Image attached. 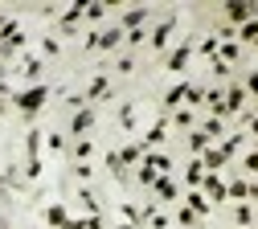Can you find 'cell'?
<instances>
[{
    "label": "cell",
    "mask_w": 258,
    "mask_h": 229,
    "mask_svg": "<svg viewBox=\"0 0 258 229\" xmlns=\"http://www.w3.org/2000/svg\"><path fill=\"white\" fill-rule=\"evenodd\" d=\"M45 94H49V86H45V82H33L29 90H21V94H17V107H21L25 115H37V111H41V103H45Z\"/></svg>",
    "instance_id": "cell-1"
},
{
    "label": "cell",
    "mask_w": 258,
    "mask_h": 229,
    "mask_svg": "<svg viewBox=\"0 0 258 229\" xmlns=\"http://www.w3.org/2000/svg\"><path fill=\"white\" fill-rule=\"evenodd\" d=\"M37 147H41V131H29V176H37L41 172V164H37Z\"/></svg>",
    "instance_id": "cell-2"
},
{
    "label": "cell",
    "mask_w": 258,
    "mask_h": 229,
    "mask_svg": "<svg viewBox=\"0 0 258 229\" xmlns=\"http://www.w3.org/2000/svg\"><path fill=\"white\" fill-rule=\"evenodd\" d=\"M201 188L209 192V201H213V205H217V201H225V184H221L217 176H205V180H201Z\"/></svg>",
    "instance_id": "cell-3"
},
{
    "label": "cell",
    "mask_w": 258,
    "mask_h": 229,
    "mask_svg": "<svg viewBox=\"0 0 258 229\" xmlns=\"http://www.w3.org/2000/svg\"><path fill=\"white\" fill-rule=\"evenodd\" d=\"M144 21H148V9H127V13H123V29H132V33H136Z\"/></svg>",
    "instance_id": "cell-4"
},
{
    "label": "cell",
    "mask_w": 258,
    "mask_h": 229,
    "mask_svg": "<svg viewBox=\"0 0 258 229\" xmlns=\"http://www.w3.org/2000/svg\"><path fill=\"white\" fill-rule=\"evenodd\" d=\"M123 41V29H107V33H99V45H94V49H115Z\"/></svg>",
    "instance_id": "cell-5"
},
{
    "label": "cell",
    "mask_w": 258,
    "mask_h": 229,
    "mask_svg": "<svg viewBox=\"0 0 258 229\" xmlns=\"http://www.w3.org/2000/svg\"><path fill=\"white\" fill-rule=\"evenodd\" d=\"M201 180H205V164H201V160H192V164H188V172H184V184L197 188Z\"/></svg>",
    "instance_id": "cell-6"
},
{
    "label": "cell",
    "mask_w": 258,
    "mask_h": 229,
    "mask_svg": "<svg viewBox=\"0 0 258 229\" xmlns=\"http://www.w3.org/2000/svg\"><path fill=\"white\" fill-rule=\"evenodd\" d=\"M172 29H176V17H168L164 25H160V29H156V37H152V45L160 49V45H164V41H168V33H172Z\"/></svg>",
    "instance_id": "cell-7"
},
{
    "label": "cell",
    "mask_w": 258,
    "mask_h": 229,
    "mask_svg": "<svg viewBox=\"0 0 258 229\" xmlns=\"http://www.w3.org/2000/svg\"><path fill=\"white\" fill-rule=\"evenodd\" d=\"M156 192L164 196V201H172V196H176V184H172V176H156Z\"/></svg>",
    "instance_id": "cell-8"
},
{
    "label": "cell",
    "mask_w": 258,
    "mask_h": 229,
    "mask_svg": "<svg viewBox=\"0 0 258 229\" xmlns=\"http://www.w3.org/2000/svg\"><path fill=\"white\" fill-rule=\"evenodd\" d=\"M225 13H230V21H242L246 25V17L254 13V5H225Z\"/></svg>",
    "instance_id": "cell-9"
},
{
    "label": "cell",
    "mask_w": 258,
    "mask_h": 229,
    "mask_svg": "<svg viewBox=\"0 0 258 229\" xmlns=\"http://www.w3.org/2000/svg\"><path fill=\"white\" fill-rule=\"evenodd\" d=\"M164 127H168V119H160L152 131H148V139H144V147H152V143H160V139H164Z\"/></svg>",
    "instance_id": "cell-10"
},
{
    "label": "cell",
    "mask_w": 258,
    "mask_h": 229,
    "mask_svg": "<svg viewBox=\"0 0 258 229\" xmlns=\"http://www.w3.org/2000/svg\"><path fill=\"white\" fill-rule=\"evenodd\" d=\"M188 209H192V213L201 217V213H209V201H205L201 192H188Z\"/></svg>",
    "instance_id": "cell-11"
},
{
    "label": "cell",
    "mask_w": 258,
    "mask_h": 229,
    "mask_svg": "<svg viewBox=\"0 0 258 229\" xmlns=\"http://www.w3.org/2000/svg\"><path fill=\"white\" fill-rule=\"evenodd\" d=\"M238 107H242V86L230 90V98H225V115H238Z\"/></svg>",
    "instance_id": "cell-12"
},
{
    "label": "cell",
    "mask_w": 258,
    "mask_h": 229,
    "mask_svg": "<svg viewBox=\"0 0 258 229\" xmlns=\"http://www.w3.org/2000/svg\"><path fill=\"white\" fill-rule=\"evenodd\" d=\"M221 127H225L221 119H205V127H201V135H205V139H217V135H221Z\"/></svg>",
    "instance_id": "cell-13"
},
{
    "label": "cell",
    "mask_w": 258,
    "mask_h": 229,
    "mask_svg": "<svg viewBox=\"0 0 258 229\" xmlns=\"http://www.w3.org/2000/svg\"><path fill=\"white\" fill-rule=\"evenodd\" d=\"M184 94H188V86H184V82H176V86H172V90L164 94V103H168V107H176V103H180Z\"/></svg>",
    "instance_id": "cell-14"
},
{
    "label": "cell",
    "mask_w": 258,
    "mask_h": 229,
    "mask_svg": "<svg viewBox=\"0 0 258 229\" xmlns=\"http://www.w3.org/2000/svg\"><path fill=\"white\" fill-rule=\"evenodd\" d=\"M201 164H205V168H209V172H217V168H221V164H225V156H221V151L213 147V151H205V160H201Z\"/></svg>",
    "instance_id": "cell-15"
},
{
    "label": "cell",
    "mask_w": 258,
    "mask_h": 229,
    "mask_svg": "<svg viewBox=\"0 0 258 229\" xmlns=\"http://www.w3.org/2000/svg\"><path fill=\"white\" fill-rule=\"evenodd\" d=\"M45 221H49L53 229H61V225H66V209H61V205H53V209L45 213Z\"/></svg>",
    "instance_id": "cell-16"
},
{
    "label": "cell",
    "mask_w": 258,
    "mask_h": 229,
    "mask_svg": "<svg viewBox=\"0 0 258 229\" xmlns=\"http://www.w3.org/2000/svg\"><path fill=\"white\" fill-rule=\"evenodd\" d=\"M188 53H192V49H188V45H180V49H176V53L168 57V70H180V65L188 61Z\"/></svg>",
    "instance_id": "cell-17"
},
{
    "label": "cell",
    "mask_w": 258,
    "mask_h": 229,
    "mask_svg": "<svg viewBox=\"0 0 258 229\" xmlns=\"http://www.w3.org/2000/svg\"><path fill=\"white\" fill-rule=\"evenodd\" d=\"M90 123H94V115H90V111H78V115H74V135H82Z\"/></svg>",
    "instance_id": "cell-18"
},
{
    "label": "cell",
    "mask_w": 258,
    "mask_h": 229,
    "mask_svg": "<svg viewBox=\"0 0 258 229\" xmlns=\"http://www.w3.org/2000/svg\"><path fill=\"white\" fill-rule=\"evenodd\" d=\"M205 143H209V139L201 135V131H192V135H188V147H192V151H197V156H205V151H209Z\"/></svg>",
    "instance_id": "cell-19"
},
{
    "label": "cell",
    "mask_w": 258,
    "mask_h": 229,
    "mask_svg": "<svg viewBox=\"0 0 258 229\" xmlns=\"http://www.w3.org/2000/svg\"><path fill=\"white\" fill-rule=\"evenodd\" d=\"M246 192H250V184H246V180H234L230 188H225V196H238V201H246Z\"/></svg>",
    "instance_id": "cell-20"
},
{
    "label": "cell",
    "mask_w": 258,
    "mask_h": 229,
    "mask_svg": "<svg viewBox=\"0 0 258 229\" xmlns=\"http://www.w3.org/2000/svg\"><path fill=\"white\" fill-rule=\"evenodd\" d=\"M140 147H144V143H132V147H123V151H119V160H123V164H136V160H140Z\"/></svg>",
    "instance_id": "cell-21"
},
{
    "label": "cell",
    "mask_w": 258,
    "mask_h": 229,
    "mask_svg": "<svg viewBox=\"0 0 258 229\" xmlns=\"http://www.w3.org/2000/svg\"><path fill=\"white\" fill-rule=\"evenodd\" d=\"M107 168H111V172L123 180V160H119V151H111V156H107Z\"/></svg>",
    "instance_id": "cell-22"
},
{
    "label": "cell",
    "mask_w": 258,
    "mask_h": 229,
    "mask_svg": "<svg viewBox=\"0 0 258 229\" xmlns=\"http://www.w3.org/2000/svg\"><path fill=\"white\" fill-rule=\"evenodd\" d=\"M250 221H254V209H250V205H242V209H238V229H246Z\"/></svg>",
    "instance_id": "cell-23"
},
{
    "label": "cell",
    "mask_w": 258,
    "mask_h": 229,
    "mask_svg": "<svg viewBox=\"0 0 258 229\" xmlns=\"http://www.w3.org/2000/svg\"><path fill=\"white\" fill-rule=\"evenodd\" d=\"M238 53H242V49H238V45H234V41H225V45H221V61H234V57H238Z\"/></svg>",
    "instance_id": "cell-24"
},
{
    "label": "cell",
    "mask_w": 258,
    "mask_h": 229,
    "mask_svg": "<svg viewBox=\"0 0 258 229\" xmlns=\"http://www.w3.org/2000/svg\"><path fill=\"white\" fill-rule=\"evenodd\" d=\"M86 94H90V98H99V94H107V78H94V82H90V90H86Z\"/></svg>",
    "instance_id": "cell-25"
},
{
    "label": "cell",
    "mask_w": 258,
    "mask_h": 229,
    "mask_svg": "<svg viewBox=\"0 0 258 229\" xmlns=\"http://www.w3.org/2000/svg\"><path fill=\"white\" fill-rule=\"evenodd\" d=\"M176 221H180V225H192V221H197V213H192V209H188V205H184V209H180V213H176Z\"/></svg>",
    "instance_id": "cell-26"
},
{
    "label": "cell",
    "mask_w": 258,
    "mask_h": 229,
    "mask_svg": "<svg viewBox=\"0 0 258 229\" xmlns=\"http://www.w3.org/2000/svg\"><path fill=\"white\" fill-rule=\"evenodd\" d=\"M103 13H107V9H103V5H86V21H99V17H103Z\"/></svg>",
    "instance_id": "cell-27"
},
{
    "label": "cell",
    "mask_w": 258,
    "mask_h": 229,
    "mask_svg": "<svg viewBox=\"0 0 258 229\" xmlns=\"http://www.w3.org/2000/svg\"><path fill=\"white\" fill-rule=\"evenodd\" d=\"M176 127H192V111H176Z\"/></svg>",
    "instance_id": "cell-28"
},
{
    "label": "cell",
    "mask_w": 258,
    "mask_h": 229,
    "mask_svg": "<svg viewBox=\"0 0 258 229\" xmlns=\"http://www.w3.org/2000/svg\"><path fill=\"white\" fill-rule=\"evenodd\" d=\"M90 147H94L90 139H78V147H74V151H78V160H86V156H90Z\"/></svg>",
    "instance_id": "cell-29"
},
{
    "label": "cell",
    "mask_w": 258,
    "mask_h": 229,
    "mask_svg": "<svg viewBox=\"0 0 258 229\" xmlns=\"http://www.w3.org/2000/svg\"><path fill=\"white\" fill-rule=\"evenodd\" d=\"M184 98H188V103H201V98H205V90H201V86H188V94H184Z\"/></svg>",
    "instance_id": "cell-30"
},
{
    "label": "cell",
    "mask_w": 258,
    "mask_h": 229,
    "mask_svg": "<svg viewBox=\"0 0 258 229\" xmlns=\"http://www.w3.org/2000/svg\"><path fill=\"white\" fill-rule=\"evenodd\" d=\"M78 229H99V217H82V221H74Z\"/></svg>",
    "instance_id": "cell-31"
},
{
    "label": "cell",
    "mask_w": 258,
    "mask_h": 229,
    "mask_svg": "<svg viewBox=\"0 0 258 229\" xmlns=\"http://www.w3.org/2000/svg\"><path fill=\"white\" fill-rule=\"evenodd\" d=\"M140 180H144V184H156V172L148 168V164H144V168H140Z\"/></svg>",
    "instance_id": "cell-32"
},
{
    "label": "cell",
    "mask_w": 258,
    "mask_h": 229,
    "mask_svg": "<svg viewBox=\"0 0 258 229\" xmlns=\"http://www.w3.org/2000/svg\"><path fill=\"white\" fill-rule=\"evenodd\" d=\"M246 168H250V172H258V151H250V156H246Z\"/></svg>",
    "instance_id": "cell-33"
},
{
    "label": "cell",
    "mask_w": 258,
    "mask_h": 229,
    "mask_svg": "<svg viewBox=\"0 0 258 229\" xmlns=\"http://www.w3.org/2000/svg\"><path fill=\"white\" fill-rule=\"evenodd\" d=\"M246 196H250V201L258 205V184H250V192H246Z\"/></svg>",
    "instance_id": "cell-34"
},
{
    "label": "cell",
    "mask_w": 258,
    "mask_h": 229,
    "mask_svg": "<svg viewBox=\"0 0 258 229\" xmlns=\"http://www.w3.org/2000/svg\"><path fill=\"white\" fill-rule=\"evenodd\" d=\"M250 90H254V94H258V74H250Z\"/></svg>",
    "instance_id": "cell-35"
},
{
    "label": "cell",
    "mask_w": 258,
    "mask_h": 229,
    "mask_svg": "<svg viewBox=\"0 0 258 229\" xmlns=\"http://www.w3.org/2000/svg\"><path fill=\"white\" fill-rule=\"evenodd\" d=\"M9 90V82H5V70H0V94H5Z\"/></svg>",
    "instance_id": "cell-36"
},
{
    "label": "cell",
    "mask_w": 258,
    "mask_h": 229,
    "mask_svg": "<svg viewBox=\"0 0 258 229\" xmlns=\"http://www.w3.org/2000/svg\"><path fill=\"white\" fill-rule=\"evenodd\" d=\"M250 131H254V135H258V119H250Z\"/></svg>",
    "instance_id": "cell-37"
},
{
    "label": "cell",
    "mask_w": 258,
    "mask_h": 229,
    "mask_svg": "<svg viewBox=\"0 0 258 229\" xmlns=\"http://www.w3.org/2000/svg\"><path fill=\"white\" fill-rule=\"evenodd\" d=\"M0 229H9V221H5V217H0Z\"/></svg>",
    "instance_id": "cell-38"
},
{
    "label": "cell",
    "mask_w": 258,
    "mask_h": 229,
    "mask_svg": "<svg viewBox=\"0 0 258 229\" xmlns=\"http://www.w3.org/2000/svg\"><path fill=\"white\" fill-rule=\"evenodd\" d=\"M0 25H5V21H0Z\"/></svg>",
    "instance_id": "cell-39"
}]
</instances>
